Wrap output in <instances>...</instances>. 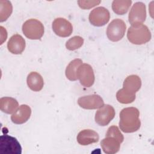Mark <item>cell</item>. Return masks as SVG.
Instances as JSON below:
<instances>
[{
    "label": "cell",
    "instance_id": "cell-1",
    "mask_svg": "<svg viewBox=\"0 0 154 154\" xmlns=\"http://www.w3.org/2000/svg\"><path fill=\"white\" fill-rule=\"evenodd\" d=\"M140 112L135 107L125 108L120 112L119 127L125 133L137 131L141 126Z\"/></svg>",
    "mask_w": 154,
    "mask_h": 154
},
{
    "label": "cell",
    "instance_id": "cell-2",
    "mask_svg": "<svg viewBox=\"0 0 154 154\" xmlns=\"http://www.w3.org/2000/svg\"><path fill=\"white\" fill-rule=\"evenodd\" d=\"M151 32L149 28L142 23L131 25L127 32L128 40L134 45H143L151 39Z\"/></svg>",
    "mask_w": 154,
    "mask_h": 154
},
{
    "label": "cell",
    "instance_id": "cell-3",
    "mask_svg": "<svg viewBox=\"0 0 154 154\" xmlns=\"http://www.w3.org/2000/svg\"><path fill=\"white\" fill-rule=\"evenodd\" d=\"M22 32L29 39L39 40L44 34V26L40 21L35 19H30L23 23Z\"/></svg>",
    "mask_w": 154,
    "mask_h": 154
},
{
    "label": "cell",
    "instance_id": "cell-4",
    "mask_svg": "<svg viewBox=\"0 0 154 154\" xmlns=\"http://www.w3.org/2000/svg\"><path fill=\"white\" fill-rule=\"evenodd\" d=\"M0 152L5 154H21L22 147L17 140L5 134L0 137Z\"/></svg>",
    "mask_w": 154,
    "mask_h": 154
},
{
    "label": "cell",
    "instance_id": "cell-5",
    "mask_svg": "<svg viewBox=\"0 0 154 154\" xmlns=\"http://www.w3.org/2000/svg\"><path fill=\"white\" fill-rule=\"evenodd\" d=\"M126 25L120 19H116L111 22L106 29V35L112 42H118L125 35Z\"/></svg>",
    "mask_w": 154,
    "mask_h": 154
},
{
    "label": "cell",
    "instance_id": "cell-6",
    "mask_svg": "<svg viewBox=\"0 0 154 154\" xmlns=\"http://www.w3.org/2000/svg\"><path fill=\"white\" fill-rule=\"evenodd\" d=\"M110 14L108 10L103 7L94 8L89 14L88 19L90 23L95 26H102L108 22Z\"/></svg>",
    "mask_w": 154,
    "mask_h": 154
},
{
    "label": "cell",
    "instance_id": "cell-7",
    "mask_svg": "<svg viewBox=\"0 0 154 154\" xmlns=\"http://www.w3.org/2000/svg\"><path fill=\"white\" fill-rule=\"evenodd\" d=\"M114 108L110 105H103L99 108L95 114V122L100 126L108 125L115 117Z\"/></svg>",
    "mask_w": 154,
    "mask_h": 154
},
{
    "label": "cell",
    "instance_id": "cell-8",
    "mask_svg": "<svg viewBox=\"0 0 154 154\" xmlns=\"http://www.w3.org/2000/svg\"><path fill=\"white\" fill-rule=\"evenodd\" d=\"M78 77L82 85L85 87H91L95 80L92 67L87 63L82 64L78 70Z\"/></svg>",
    "mask_w": 154,
    "mask_h": 154
},
{
    "label": "cell",
    "instance_id": "cell-9",
    "mask_svg": "<svg viewBox=\"0 0 154 154\" xmlns=\"http://www.w3.org/2000/svg\"><path fill=\"white\" fill-rule=\"evenodd\" d=\"M146 18V5L141 2H135L132 7L128 16L129 22L131 24L142 23Z\"/></svg>",
    "mask_w": 154,
    "mask_h": 154
},
{
    "label": "cell",
    "instance_id": "cell-10",
    "mask_svg": "<svg viewBox=\"0 0 154 154\" xmlns=\"http://www.w3.org/2000/svg\"><path fill=\"white\" fill-rule=\"evenodd\" d=\"M52 28L55 34L61 37L70 36L73 31V26L71 23L63 17H58L54 19Z\"/></svg>",
    "mask_w": 154,
    "mask_h": 154
},
{
    "label": "cell",
    "instance_id": "cell-11",
    "mask_svg": "<svg viewBox=\"0 0 154 154\" xmlns=\"http://www.w3.org/2000/svg\"><path fill=\"white\" fill-rule=\"evenodd\" d=\"M78 104L84 109H94L102 107L104 102L101 96L94 94L80 97L78 99Z\"/></svg>",
    "mask_w": 154,
    "mask_h": 154
},
{
    "label": "cell",
    "instance_id": "cell-12",
    "mask_svg": "<svg viewBox=\"0 0 154 154\" xmlns=\"http://www.w3.org/2000/svg\"><path fill=\"white\" fill-rule=\"evenodd\" d=\"M25 45V39L22 35L16 34L10 38L7 43V48L11 53L17 55L20 54L23 52Z\"/></svg>",
    "mask_w": 154,
    "mask_h": 154
},
{
    "label": "cell",
    "instance_id": "cell-13",
    "mask_svg": "<svg viewBox=\"0 0 154 154\" xmlns=\"http://www.w3.org/2000/svg\"><path fill=\"white\" fill-rule=\"evenodd\" d=\"M31 114V108L25 104L21 105L16 111L11 116V120L13 123L17 125L23 124L26 122L30 118Z\"/></svg>",
    "mask_w": 154,
    "mask_h": 154
},
{
    "label": "cell",
    "instance_id": "cell-14",
    "mask_svg": "<svg viewBox=\"0 0 154 154\" xmlns=\"http://www.w3.org/2000/svg\"><path fill=\"white\" fill-rule=\"evenodd\" d=\"M77 141L82 146H87L98 142L99 134L92 129H84L80 131L77 135Z\"/></svg>",
    "mask_w": 154,
    "mask_h": 154
},
{
    "label": "cell",
    "instance_id": "cell-15",
    "mask_svg": "<svg viewBox=\"0 0 154 154\" xmlns=\"http://www.w3.org/2000/svg\"><path fill=\"white\" fill-rule=\"evenodd\" d=\"M121 143L116 138L106 136L100 142L101 147L104 153L114 154L119 151Z\"/></svg>",
    "mask_w": 154,
    "mask_h": 154
},
{
    "label": "cell",
    "instance_id": "cell-16",
    "mask_svg": "<svg viewBox=\"0 0 154 154\" xmlns=\"http://www.w3.org/2000/svg\"><path fill=\"white\" fill-rule=\"evenodd\" d=\"M141 86V79L136 75H131L126 77L123 84V88L134 94H135L140 89Z\"/></svg>",
    "mask_w": 154,
    "mask_h": 154
},
{
    "label": "cell",
    "instance_id": "cell-17",
    "mask_svg": "<svg viewBox=\"0 0 154 154\" xmlns=\"http://www.w3.org/2000/svg\"><path fill=\"white\" fill-rule=\"evenodd\" d=\"M26 82L28 87L34 91H40L44 85L42 76L36 72H31L28 74Z\"/></svg>",
    "mask_w": 154,
    "mask_h": 154
},
{
    "label": "cell",
    "instance_id": "cell-18",
    "mask_svg": "<svg viewBox=\"0 0 154 154\" xmlns=\"http://www.w3.org/2000/svg\"><path fill=\"white\" fill-rule=\"evenodd\" d=\"M19 103L16 99L11 97H3L0 99V109L7 114H13L18 108Z\"/></svg>",
    "mask_w": 154,
    "mask_h": 154
},
{
    "label": "cell",
    "instance_id": "cell-19",
    "mask_svg": "<svg viewBox=\"0 0 154 154\" xmlns=\"http://www.w3.org/2000/svg\"><path fill=\"white\" fill-rule=\"evenodd\" d=\"M82 64V61L79 58H76L69 63L65 71L66 76L68 79L73 81L78 79V70Z\"/></svg>",
    "mask_w": 154,
    "mask_h": 154
},
{
    "label": "cell",
    "instance_id": "cell-20",
    "mask_svg": "<svg viewBox=\"0 0 154 154\" xmlns=\"http://www.w3.org/2000/svg\"><path fill=\"white\" fill-rule=\"evenodd\" d=\"M131 4V0H114L112 3V9L116 14L123 15L128 12Z\"/></svg>",
    "mask_w": 154,
    "mask_h": 154
},
{
    "label": "cell",
    "instance_id": "cell-21",
    "mask_svg": "<svg viewBox=\"0 0 154 154\" xmlns=\"http://www.w3.org/2000/svg\"><path fill=\"white\" fill-rule=\"evenodd\" d=\"M13 7L9 1H0V22L5 21L11 15Z\"/></svg>",
    "mask_w": 154,
    "mask_h": 154
},
{
    "label": "cell",
    "instance_id": "cell-22",
    "mask_svg": "<svg viewBox=\"0 0 154 154\" xmlns=\"http://www.w3.org/2000/svg\"><path fill=\"white\" fill-rule=\"evenodd\" d=\"M116 98L120 103L123 104H128L135 100V94L129 93L122 88L117 92Z\"/></svg>",
    "mask_w": 154,
    "mask_h": 154
},
{
    "label": "cell",
    "instance_id": "cell-23",
    "mask_svg": "<svg viewBox=\"0 0 154 154\" xmlns=\"http://www.w3.org/2000/svg\"><path fill=\"white\" fill-rule=\"evenodd\" d=\"M84 43V38L78 35L72 37L66 43V47L68 50L75 51L80 48Z\"/></svg>",
    "mask_w": 154,
    "mask_h": 154
},
{
    "label": "cell",
    "instance_id": "cell-24",
    "mask_svg": "<svg viewBox=\"0 0 154 154\" xmlns=\"http://www.w3.org/2000/svg\"><path fill=\"white\" fill-rule=\"evenodd\" d=\"M106 136H110L117 138L121 143L124 140V137L121 133L119 128L116 126H111L108 129L106 133Z\"/></svg>",
    "mask_w": 154,
    "mask_h": 154
},
{
    "label": "cell",
    "instance_id": "cell-25",
    "mask_svg": "<svg viewBox=\"0 0 154 154\" xmlns=\"http://www.w3.org/2000/svg\"><path fill=\"white\" fill-rule=\"evenodd\" d=\"M100 1H78V5L82 9H90L99 5Z\"/></svg>",
    "mask_w": 154,
    "mask_h": 154
}]
</instances>
